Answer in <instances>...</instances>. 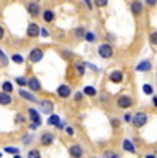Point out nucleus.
Wrapping results in <instances>:
<instances>
[{
  "instance_id": "46",
  "label": "nucleus",
  "mask_w": 157,
  "mask_h": 158,
  "mask_svg": "<svg viewBox=\"0 0 157 158\" xmlns=\"http://www.w3.org/2000/svg\"><path fill=\"white\" fill-rule=\"evenodd\" d=\"M153 106H155V107H157V96H153Z\"/></svg>"
},
{
  "instance_id": "37",
  "label": "nucleus",
  "mask_w": 157,
  "mask_h": 158,
  "mask_svg": "<svg viewBox=\"0 0 157 158\" xmlns=\"http://www.w3.org/2000/svg\"><path fill=\"white\" fill-rule=\"evenodd\" d=\"M63 52V58H66V59H70V58H73V54H72V51H62Z\"/></svg>"
},
{
  "instance_id": "36",
  "label": "nucleus",
  "mask_w": 157,
  "mask_h": 158,
  "mask_svg": "<svg viewBox=\"0 0 157 158\" xmlns=\"http://www.w3.org/2000/svg\"><path fill=\"white\" fill-rule=\"evenodd\" d=\"M31 140H32V136L31 135H25L22 138V143L23 144H29V142H31Z\"/></svg>"
},
{
  "instance_id": "44",
  "label": "nucleus",
  "mask_w": 157,
  "mask_h": 158,
  "mask_svg": "<svg viewBox=\"0 0 157 158\" xmlns=\"http://www.w3.org/2000/svg\"><path fill=\"white\" fill-rule=\"evenodd\" d=\"M3 37H4V28L0 25V40H2Z\"/></svg>"
},
{
  "instance_id": "20",
  "label": "nucleus",
  "mask_w": 157,
  "mask_h": 158,
  "mask_svg": "<svg viewBox=\"0 0 157 158\" xmlns=\"http://www.w3.org/2000/svg\"><path fill=\"white\" fill-rule=\"evenodd\" d=\"M74 70L80 77L84 76V73H86V62H76L74 63Z\"/></svg>"
},
{
  "instance_id": "22",
  "label": "nucleus",
  "mask_w": 157,
  "mask_h": 158,
  "mask_svg": "<svg viewBox=\"0 0 157 158\" xmlns=\"http://www.w3.org/2000/svg\"><path fill=\"white\" fill-rule=\"evenodd\" d=\"M84 40L87 43H96V35L91 30H87L86 35H84Z\"/></svg>"
},
{
  "instance_id": "40",
  "label": "nucleus",
  "mask_w": 157,
  "mask_h": 158,
  "mask_svg": "<svg viewBox=\"0 0 157 158\" xmlns=\"http://www.w3.org/2000/svg\"><path fill=\"white\" fill-rule=\"evenodd\" d=\"M123 118H124L125 123H131V121H132V115H131V114H128V113L124 114V117H123Z\"/></svg>"
},
{
  "instance_id": "17",
  "label": "nucleus",
  "mask_w": 157,
  "mask_h": 158,
  "mask_svg": "<svg viewBox=\"0 0 157 158\" xmlns=\"http://www.w3.org/2000/svg\"><path fill=\"white\" fill-rule=\"evenodd\" d=\"M28 114H29V117H31V120H32V123H35V124H37V125H40L41 124V121H40V115H39V113L35 110V109H28Z\"/></svg>"
},
{
  "instance_id": "13",
  "label": "nucleus",
  "mask_w": 157,
  "mask_h": 158,
  "mask_svg": "<svg viewBox=\"0 0 157 158\" xmlns=\"http://www.w3.org/2000/svg\"><path fill=\"white\" fill-rule=\"evenodd\" d=\"M28 87L31 88V91H35V92H37V91L41 89L40 81H39L36 77H31V78H29V80H28Z\"/></svg>"
},
{
  "instance_id": "52",
  "label": "nucleus",
  "mask_w": 157,
  "mask_h": 158,
  "mask_svg": "<svg viewBox=\"0 0 157 158\" xmlns=\"http://www.w3.org/2000/svg\"><path fill=\"white\" fill-rule=\"evenodd\" d=\"M54 2H58V0H54Z\"/></svg>"
},
{
  "instance_id": "35",
  "label": "nucleus",
  "mask_w": 157,
  "mask_h": 158,
  "mask_svg": "<svg viewBox=\"0 0 157 158\" xmlns=\"http://www.w3.org/2000/svg\"><path fill=\"white\" fill-rule=\"evenodd\" d=\"M40 35L43 36V37H50V33H48V30L46 28H40Z\"/></svg>"
},
{
  "instance_id": "16",
  "label": "nucleus",
  "mask_w": 157,
  "mask_h": 158,
  "mask_svg": "<svg viewBox=\"0 0 157 158\" xmlns=\"http://www.w3.org/2000/svg\"><path fill=\"white\" fill-rule=\"evenodd\" d=\"M13 102V98H11V95L8 92H0V105H3V106H7V105H10V103Z\"/></svg>"
},
{
  "instance_id": "41",
  "label": "nucleus",
  "mask_w": 157,
  "mask_h": 158,
  "mask_svg": "<svg viewBox=\"0 0 157 158\" xmlns=\"http://www.w3.org/2000/svg\"><path fill=\"white\" fill-rule=\"evenodd\" d=\"M15 121H17V123H23V121H25V118H23V115H22V114H17Z\"/></svg>"
},
{
  "instance_id": "8",
  "label": "nucleus",
  "mask_w": 157,
  "mask_h": 158,
  "mask_svg": "<svg viewBox=\"0 0 157 158\" xmlns=\"http://www.w3.org/2000/svg\"><path fill=\"white\" fill-rule=\"evenodd\" d=\"M152 68H153L152 62H150L149 59H145V60H141V62L138 63L137 66H135V70H137V72H143V73H147V72H150V70H152Z\"/></svg>"
},
{
  "instance_id": "9",
  "label": "nucleus",
  "mask_w": 157,
  "mask_h": 158,
  "mask_svg": "<svg viewBox=\"0 0 157 158\" xmlns=\"http://www.w3.org/2000/svg\"><path fill=\"white\" fill-rule=\"evenodd\" d=\"M124 78V74H123L121 70H113L109 73V81L110 83H114V84H120Z\"/></svg>"
},
{
  "instance_id": "30",
  "label": "nucleus",
  "mask_w": 157,
  "mask_h": 158,
  "mask_svg": "<svg viewBox=\"0 0 157 158\" xmlns=\"http://www.w3.org/2000/svg\"><path fill=\"white\" fill-rule=\"evenodd\" d=\"M149 41L152 45H157V30L156 32H152L149 35Z\"/></svg>"
},
{
  "instance_id": "1",
  "label": "nucleus",
  "mask_w": 157,
  "mask_h": 158,
  "mask_svg": "<svg viewBox=\"0 0 157 158\" xmlns=\"http://www.w3.org/2000/svg\"><path fill=\"white\" fill-rule=\"evenodd\" d=\"M147 120H149V117H147V114L145 113V111H138V113H135L132 115L131 123L135 128H142V127L147 123Z\"/></svg>"
},
{
  "instance_id": "53",
  "label": "nucleus",
  "mask_w": 157,
  "mask_h": 158,
  "mask_svg": "<svg viewBox=\"0 0 157 158\" xmlns=\"http://www.w3.org/2000/svg\"><path fill=\"white\" fill-rule=\"evenodd\" d=\"M156 77H157V73H156Z\"/></svg>"
},
{
  "instance_id": "2",
  "label": "nucleus",
  "mask_w": 157,
  "mask_h": 158,
  "mask_svg": "<svg viewBox=\"0 0 157 158\" xmlns=\"http://www.w3.org/2000/svg\"><path fill=\"white\" fill-rule=\"evenodd\" d=\"M114 51H113V47L109 44V43H104L98 47V55L102 58V59H109V58L113 56Z\"/></svg>"
},
{
  "instance_id": "15",
  "label": "nucleus",
  "mask_w": 157,
  "mask_h": 158,
  "mask_svg": "<svg viewBox=\"0 0 157 158\" xmlns=\"http://www.w3.org/2000/svg\"><path fill=\"white\" fill-rule=\"evenodd\" d=\"M53 142H54V135H53V133L46 132V133H43V135H41L40 143L43 144V146H50Z\"/></svg>"
},
{
  "instance_id": "29",
  "label": "nucleus",
  "mask_w": 157,
  "mask_h": 158,
  "mask_svg": "<svg viewBox=\"0 0 157 158\" xmlns=\"http://www.w3.org/2000/svg\"><path fill=\"white\" fill-rule=\"evenodd\" d=\"M104 158H119V154L114 153L113 150H106L104 154Z\"/></svg>"
},
{
  "instance_id": "50",
  "label": "nucleus",
  "mask_w": 157,
  "mask_h": 158,
  "mask_svg": "<svg viewBox=\"0 0 157 158\" xmlns=\"http://www.w3.org/2000/svg\"><path fill=\"white\" fill-rule=\"evenodd\" d=\"M0 158H2V153H0Z\"/></svg>"
},
{
  "instance_id": "39",
  "label": "nucleus",
  "mask_w": 157,
  "mask_h": 158,
  "mask_svg": "<svg viewBox=\"0 0 157 158\" xmlns=\"http://www.w3.org/2000/svg\"><path fill=\"white\" fill-rule=\"evenodd\" d=\"M81 99H83V94H81V92H76V95H74V101L80 102Z\"/></svg>"
},
{
  "instance_id": "38",
  "label": "nucleus",
  "mask_w": 157,
  "mask_h": 158,
  "mask_svg": "<svg viewBox=\"0 0 157 158\" xmlns=\"http://www.w3.org/2000/svg\"><path fill=\"white\" fill-rule=\"evenodd\" d=\"M145 3H146V6H149V7H155L157 4V0H145Z\"/></svg>"
},
{
  "instance_id": "25",
  "label": "nucleus",
  "mask_w": 157,
  "mask_h": 158,
  "mask_svg": "<svg viewBox=\"0 0 157 158\" xmlns=\"http://www.w3.org/2000/svg\"><path fill=\"white\" fill-rule=\"evenodd\" d=\"M11 60H13L14 63H17V65H22L25 59H23V56L21 55V54H14V55L11 56Z\"/></svg>"
},
{
  "instance_id": "7",
  "label": "nucleus",
  "mask_w": 157,
  "mask_h": 158,
  "mask_svg": "<svg viewBox=\"0 0 157 158\" xmlns=\"http://www.w3.org/2000/svg\"><path fill=\"white\" fill-rule=\"evenodd\" d=\"M26 11L29 13V15H32V17L35 18L40 14V6H39L37 2H29L28 4H26Z\"/></svg>"
},
{
  "instance_id": "18",
  "label": "nucleus",
  "mask_w": 157,
  "mask_h": 158,
  "mask_svg": "<svg viewBox=\"0 0 157 158\" xmlns=\"http://www.w3.org/2000/svg\"><path fill=\"white\" fill-rule=\"evenodd\" d=\"M123 150L128 151V153H131V154L137 153V151H135V146L132 144V142L129 140V139H124V140H123Z\"/></svg>"
},
{
  "instance_id": "6",
  "label": "nucleus",
  "mask_w": 157,
  "mask_h": 158,
  "mask_svg": "<svg viewBox=\"0 0 157 158\" xmlns=\"http://www.w3.org/2000/svg\"><path fill=\"white\" fill-rule=\"evenodd\" d=\"M26 35L32 39H36L39 35H40V26L36 22H31L28 25V29H26Z\"/></svg>"
},
{
  "instance_id": "3",
  "label": "nucleus",
  "mask_w": 157,
  "mask_h": 158,
  "mask_svg": "<svg viewBox=\"0 0 157 158\" xmlns=\"http://www.w3.org/2000/svg\"><path fill=\"white\" fill-rule=\"evenodd\" d=\"M43 58H44V51L39 47L32 48L31 52H29V60H31L32 63H39Z\"/></svg>"
},
{
  "instance_id": "26",
  "label": "nucleus",
  "mask_w": 157,
  "mask_h": 158,
  "mask_svg": "<svg viewBox=\"0 0 157 158\" xmlns=\"http://www.w3.org/2000/svg\"><path fill=\"white\" fill-rule=\"evenodd\" d=\"M142 91L145 95H153V87L152 84H143L142 85Z\"/></svg>"
},
{
  "instance_id": "45",
  "label": "nucleus",
  "mask_w": 157,
  "mask_h": 158,
  "mask_svg": "<svg viewBox=\"0 0 157 158\" xmlns=\"http://www.w3.org/2000/svg\"><path fill=\"white\" fill-rule=\"evenodd\" d=\"M37 127H39V125H37V124H35V123H32V124H31V125H29V129H32V131H35L36 128H37Z\"/></svg>"
},
{
  "instance_id": "49",
  "label": "nucleus",
  "mask_w": 157,
  "mask_h": 158,
  "mask_svg": "<svg viewBox=\"0 0 157 158\" xmlns=\"http://www.w3.org/2000/svg\"><path fill=\"white\" fill-rule=\"evenodd\" d=\"M14 158H22V157H21L19 154H15V156H14Z\"/></svg>"
},
{
  "instance_id": "34",
  "label": "nucleus",
  "mask_w": 157,
  "mask_h": 158,
  "mask_svg": "<svg viewBox=\"0 0 157 158\" xmlns=\"http://www.w3.org/2000/svg\"><path fill=\"white\" fill-rule=\"evenodd\" d=\"M110 123H112V127H113V128H119L120 127V121L117 120V118H112Z\"/></svg>"
},
{
  "instance_id": "21",
  "label": "nucleus",
  "mask_w": 157,
  "mask_h": 158,
  "mask_svg": "<svg viewBox=\"0 0 157 158\" xmlns=\"http://www.w3.org/2000/svg\"><path fill=\"white\" fill-rule=\"evenodd\" d=\"M59 123H61V117H59L58 114H50V118L47 120V124H48V125L57 127Z\"/></svg>"
},
{
  "instance_id": "4",
  "label": "nucleus",
  "mask_w": 157,
  "mask_h": 158,
  "mask_svg": "<svg viewBox=\"0 0 157 158\" xmlns=\"http://www.w3.org/2000/svg\"><path fill=\"white\" fill-rule=\"evenodd\" d=\"M129 10L131 13L135 15V17H139V15L143 13V3L141 0H132L131 4H129Z\"/></svg>"
},
{
  "instance_id": "31",
  "label": "nucleus",
  "mask_w": 157,
  "mask_h": 158,
  "mask_svg": "<svg viewBox=\"0 0 157 158\" xmlns=\"http://www.w3.org/2000/svg\"><path fill=\"white\" fill-rule=\"evenodd\" d=\"M28 158H41L40 157V151L36 150V148H33L28 153Z\"/></svg>"
},
{
  "instance_id": "10",
  "label": "nucleus",
  "mask_w": 157,
  "mask_h": 158,
  "mask_svg": "<svg viewBox=\"0 0 157 158\" xmlns=\"http://www.w3.org/2000/svg\"><path fill=\"white\" fill-rule=\"evenodd\" d=\"M70 92H72L70 87L66 85V84H62V85H59L58 89H57V94H58V96H59V98H62V99L69 98V96H70Z\"/></svg>"
},
{
  "instance_id": "33",
  "label": "nucleus",
  "mask_w": 157,
  "mask_h": 158,
  "mask_svg": "<svg viewBox=\"0 0 157 158\" xmlns=\"http://www.w3.org/2000/svg\"><path fill=\"white\" fill-rule=\"evenodd\" d=\"M15 83H17L19 87H25V85H28V80H25L23 77H17V78H15Z\"/></svg>"
},
{
  "instance_id": "28",
  "label": "nucleus",
  "mask_w": 157,
  "mask_h": 158,
  "mask_svg": "<svg viewBox=\"0 0 157 158\" xmlns=\"http://www.w3.org/2000/svg\"><path fill=\"white\" fill-rule=\"evenodd\" d=\"M94 4L98 8H104L109 4V0H94Z\"/></svg>"
},
{
  "instance_id": "27",
  "label": "nucleus",
  "mask_w": 157,
  "mask_h": 158,
  "mask_svg": "<svg viewBox=\"0 0 157 158\" xmlns=\"http://www.w3.org/2000/svg\"><path fill=\"white\" fill-rule=\"evenodd\" d=\"M86 32H87V30L84 28H76V29H74V36H76L77 39H84Z\"/></svg>"
},
{
  "instance_id": "47",
  "label": "nucleus",
  "mask_w": 157,
  "mask_h": 158,
  "mask_svg": "<svg viewBox=\"0 0 157 158\" xmlns=\"http://www.w3.org/2000/svg\"><path fill=\"white\" fill-rule=\"evenodd\" d=\"M57 128H58V129H62V128H65V124H63V123H59L58 125H57Z\"/></svg>"
},
{
  "instance_id": "24",
  "label": "nucleus",
  "mask_w": 157,
  "mask_h": 158,
  "mask_svg": "<svg viewBox=\"0 0 157 158\" xmlns=\"http://www.w3.org/2000/svg\"><path fill=\"white\" fill-rule=\"evenodd\" d=\"M2 89L4 91V92H8V94H11V92H13V89H14V87H13V83H11V81H4V83L2 84Z\"/></svg>"
},
{
  "instance_id": "42",
  "label": "nucleus",
  "mask_w": 157,
  "mask_h": 158,
  "mask_svg": "<svg viewBox=\"0 0 157 158\" xmlns=\"http://www.w3.org/2000/svg\"><path fill=\"white\" fill-rule=\"evenodd\" d=\"M84 3L87 4V8H88V10H92V2L91 0H84Z\"/></svg>"
},
{
  "instance_id": "19",
  "label": "nucleus",
  "mask_w": 157,
  "mask_h": 158,
  "mask_svg": "<svg viewBox=\"0 0 157 158\" xmlns=\"http://www.w3.org/2000/svg\"><path fill=\"white\" fill-rule=\"evenodd\" d=\"M18 94H19L21 98L26 99V101H29V102H37V99L32 95V92H28V91H25V89H19V92Z\"/></svg>"
},
{
  "instance_id": "51",
  "label": "nucleus",
  "mask_w": 157,
  "mask_h": 158,
  "mask_svg": "<svg viewBox=\"0 0 157 158\" xmlns=\"http://www.w3.org/2000/svg\"><path fill=\"white\" fill-rule=\"evenodd\" d=\"M0 52H2V48H0Z\"/></svg>"
},
{
  "instance_id": "14",
  "label": "nucleus",
  "mask_w": 157,
  "mask_h": 158,
  "mask_svg": "<svg viewBox=\"0 0 157 158\" xmlns=\"http://www.w3.org/2000/svg\"><path fill=\"white\" fill-rule=\"evenodd\" d=\"M55 19V13H54L53 10H50V8H47V10L43 11V21L47 23L53 22V21Z\"/></svg>"
},
{
  "instance_id": "48",
  "label": "nucleus",
  "mask_w": 157,
  "mask_h": 158,
  "mask_svg": "<svg viewBox=\"0 0 157 158\" xmlns=\"http://www.w3.org/2000/svg\"><path fill=\"white\" fill-rule=\"evenodd\" d=\"M145 158H156V156H153V154H146Z\"/></svg>"
},
{
  "instance_id": "12",
  "label": "nucleus",
  "mask_w": 157,
  "mask_h": 158,
  "mask_svg": "<svg viewBox=\"0 0 157 158\" xmlns=\"http://www.w3.org/2000/svg\"><path fill=\"white\" fill-rule=\"evenodd\" d=\"M69 153H70V156L73 158H81L84 154V151L78 144H73V146H70V148H69Z\"/></svg>"
},
{
  "instance_id": "5",
  "label": "nucleus",
  "mask_w": 157,
  "mask_h": 158,
  "mask_svg": "<svg viewBox=\"0 0 157 158\" xmlns=\"http://www.w3.org/2000/svg\"><path fill=\"white\" fill-rule=\"evenodd\" d=\"M132 99L129 98L128 95H121L119 96V99H117V107L119 109H128L132 106Z\"/></svg>"
},
{
  "instance_id": "32",
  "label": "nucleus",
  "mask_w": 157,
  "mask_h": 158,
  "mask_svg": "<svg viewBox=\"0 0 157 158\" xmlns=\"http://www.w3.org/2000/svg\"><path fill=\"white\" fill-rule=\"evenodd\" d=\"M4 151L8 154H14V156H15V154L19 153V148L18 147H4Z\"/></svg>"
},
{
  "instance_id": "11",
  "label": "nucleus",
  "mask_w": 157,
  "mask_h": 158,
  "mask_svg": "<svg viewBox=\"0 0 157 158\" xmlns=\"http://www.w3.org/2000/svg\"><path fill=\"white\" fill-rule=\"evenodd\" d=\"M40 106H41V111H43V114H51L54 110V103L51 101H41L40 102Z\"/></svg>"
},
{
  "instance_id": "23",
  "label": "nucleus",
  "mask_w": 157,
  "mask_h": 158,
  "mask_svg": "<svg viewBox=\"0 0 157 158\" xmlns=\"http://www.w3.org/2000/svg\"><path fill=\"white\" fill-rule=\"evenodd\" d=\"M83 94L87 96H95L96 95V89L92 85H86L83 89Z\"/></svg>"
},
{
  "instance_id": "43",
  "label": "nucleus",
  "mask_w": 157,
  "mask_h": 158,
  "mask_svg": "<svg viewBox=\"0 0 157 158\" xmlns=\"http://www.w3.org/2000/svg\"><path fill=\"white\" fill-rule=\"evenodd\" d=\"M66 133H68V135H73L74 133V131H73V128H72V127H66Z\"/></svg>"
}]
</instances>
